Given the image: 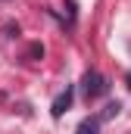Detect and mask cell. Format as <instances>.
<instances>
[{
    "instance_id": "6da1fadb",
    "label": "cell",
    "mask_w": 131,
    "mask_h": 134,
    "mask_svg": "<svg viewBox=\"0 0 131 134\" xmlns=\"http://www.w3.org/2000/svg\"><path fill=\"white\" fill-rule=\"evenodd\" d=\"M81 91H84L88 100H97V97H103V94L109 91V84H106V78L100 75L97 69H88L84 78H81Z\"/></svg>"
},
{
    "instance_id": "7a4b0ae2",
    "label": "cell",
    "mask_w": 131,
    "mask_h": 134,
    "mask_svg": "<svg viewBox=\"0 0 131 134\" xmlns=\"http://www.w3.org/2000/svg\"><path fill=\"white\" fill-rule=\"evenodd\" d=\"M72 97H75V91H72V87L66 84V91L59 94V97H56V100H53V106H50V115H53V119H59L66 109L72 106Z\"/></svg>"
},
{
    "instance_id": "3957f363",
    "label": "cell",
    "mask_w": 131,
    "mask_h": 134,
    "mask_svg": "<svg viewBox=\"0 0 131 134\" xmlns=\"http://www.w3.org/2000/svg\"><path fill=\"white\" fill-rule=\"evenodd\" d=\"M119 109H122V103H119V100L106 103V106H103V112H100V119H103V122H106V119H116V115H119Z\"/></svg>"
},
{
    "instance_id": "277c9868",
    "label": "cell",
    "mask_w": 131,
    "mask_h": 134,
    "mask_svg": "<svg viewBox=\"0 0 131 134\" xmlns=\"http://www.w3.org/2000/svg\"><path fill=\"white\" fill-rule=\"evenodd\" d=\"M97 128H100L97 119H84V122L78 125V131H75V134H97Z\"/></svg>"
},
{
    "instance_id": "5b68a950",
    "label": "cell",
    "mask_w": 131,
    "mask_h": 134,
    "mask_svg": "<svg viewBox=\"0 0 131 134\" xmlns=\"http://www.w3.org/2000/svg\"><path fill=\"white\" fill-rule=\"evenodd\" d=\"M128 84H131V78H128Z\"/></svg>"
}]
</instances>
